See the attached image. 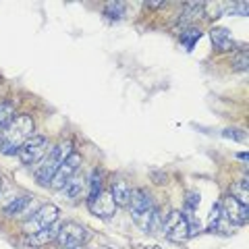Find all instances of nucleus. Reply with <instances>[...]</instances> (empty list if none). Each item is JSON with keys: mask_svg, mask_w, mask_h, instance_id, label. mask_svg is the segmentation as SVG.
<instances>
[{"mask_svg": "<svg viewBox=\"0 0 249 249\" xmlns=\"http://www.w3.org/2000/svg\"><path fill=\"white\" fill-rule=\"evenodd\" d=\"M129 212L133 216V220L137 222V227L143 232H152L162 224L160 212L156 208L154 197L145 189H133L129 199Z\"/></svg>", "mask_w": 249, "mask_h": 249, "instance_id": "nucleus-1", "label": "nucleus"}, {"mask_svg": "<svg viewBox=\"0 0 249 249\" xmlns=\"http://www.w3.org/2000/svg\"><path fill=\"white\" fill-rule=\"evenodd\" d=\"M34 135V119L29 114H19L0 135V152L6 156H17L21 145Z\"/></svg>", "mask_w": 249, "mask_h": 249, "instance_id": "nucleus-2", "label": "nucleus"}, {"mask_svg": "<svg viewBox=\"0 0 249 249\" xmlns=\"http://www.w3.org/2000/svg\"><path fill=\"white\" fill-rule=\"evenodd\" d=\"M71 152L73 150H71V143L69 142L54 145L52 150L40 160V166L36 168V181L40 185H50L54 173H56V168L62 164V160H65Z\"/></svg>", "mask_w": 249, "mask_h": 249, "instance_id": "nucleus-3", "label": "nucleus"}, {"mask_svg": "<svg viewBox=\"0 0 249 249\" xmlns=\"http://www.w3.org/2000/svg\"><path fill=\"white\" fill-rule=\"evenodd\" d=\"M58 208L52 206V204H44L31 214L25 222H23V231L31 235V232H37V231H44V229H50L52 224H56L58 220Z\"/></svg>", "mask_w": 249, "mask_h": 249, "instance_id": "nucleus-4", "label": "nucleus"}, {"mask_svg": "<svg viewBox=\"0 0 249 249\" xmlns=\"http://www.w3.org/2000/svg\"><path fill=\"white\" fill-rule=\"evenodd\" d=\"M46 154H48V139L44 135H31L27 142L21 145V150L17 152L19 160L23 164H36V162H40Z\"/></svg>", "mask_w": 249, "mask_h": 249, "instance_id": "nucleus-5", "label": "nucleus"}, {"mask_svg": "<svg viewBox=\"0 0 249 249\" xmlns=\"http://www.w3.org/2000/svg\"><path fill=\"white\" fill-rule=\"evenodd\" d=\"M79 166H81V156L77 152H71L65 160H62V164L56 168V173H54L52 181H50V187L52 189H62V187L79 173Z\"/></svg>", "mask_w": 249, "mask_h": 249, "instance_id": "nucleus-6", "label": "nucleus"}, {"mask_svg": "<svg viewBox=\"0 0 249 249\" xmlns=\"http://www.w3.org/2000/svg\"><path fill=\"white\" fill-rule=\"evenodd\" d=\"M164 232L175 243H185V241L189 239V224H187V218L183 216V212L168 214L166 222H164Z\"/></svg>", "mask_w": 249, "mask_h": 249, "instance_id": "nucleus-7", "label": "nucleus"}, {"mask_svg": "<svg viewBox=\"0 0 249 249\" xmlns=\"http://www.w3.org/2000/svg\"><path fill=\"white\" fill-rule=\"evenodd\" d=\"M89 237V231L81 227L77 222H67L58 229L56 243L58 245H85V241Z\"/></svg>", "mask_w": 249, "mask_h": 249, "instance_id": "nucleus-8", "label": "nucleus"}, {"mask_svg": "<svg viewBox=\"0 0 249 249\" xmlns=\"http://www.w3.org/2000/svg\"><path fill=\"white\" fill-rule=\"evenodd\" d=\"M88 208L93 216H100V218H112L116 212V204L108 189H102L98 196L88 197Z\"/></svg>", "mask_w": 249, "mask_h": 249, "instance_id": "nucleus-9", "label": "nucleus"}, {"mask_svg": "<svg viewBox=\"0 0 249 249\" xmlns=\"http://www.w3.org/2000/svg\"><path fill=\"white\" fill-rule=\"evenodd\" d=\"M220 206L224 210V216H227V220L232 224V227H243V224H247L249 210H247V206L241 204V201H237L235 197L227 196Z\"/></svg>", "mask_w": 249, "mask_h": 249, "instance_id": "nucleus-10", "label": "nucleus"}, {"mask_svg": "<svg viewBox=\"0 0 249 249\" xmlns=\"http://www.w3.org/2000/svg\"><path fill=\"white\" fill-rule=\"evenodd\" d=\"M210 40H212L214 48L218 52H229L232 48H237V44H235V40H232L231 31L224 29V27H214L212 31H210Z\"/></svg>", "mask_w": 249, "mask_h": 249, "instance_id": "nucleus-11", "label": "nucleus"}, {"mask_svg": "<svg viewBox=\"0 0 249 249\" xmlns=\"http://www.w3.org/2000/svg\"><path fill=\"white\" fill-rule=\"evenodd\" d=\"M58 224H52L50 229H44V231H37V232H31V235L25 237V243L31 247H42V245H48L50 241H56L58 235Z\"/></svg>", "mask_w": 249, "mask_h": 249, "instance_id": "nucleus-12", "label": "nucleus"}, {"mask_svg": "<svg viewBox=\"0 0 249 249\" xmlns=\"http://www.w3.org/2000/svg\"><path fill=\"white\" fill-rule=\"evenodd\" d=\"M204 2H191V4H185L183 15L178 19V25L181 27H189L193 23H197L201 17H204Z\"/></svg>", "mask_w": 249, "mask_h": 249, "instance_id": "nucleus-13", "label": "nucleus"}, {"mask_svg": "<svg viewBox=\"0 0 249 249\" xmlns=\"http://www.w3.org/2000/svg\"><path fill=\"white\" fill-rule=\"evenodd\" d=\"M85 185H88V178H85L81 173H77L71 181L62 187V189H65V196L69 199H79L83 193H88V191H85Z\"/></svg>", "mask_w": 249, "mask_h": 249, "instance_id": "nucleus-14", "label": "nucleus"}, {"mask_svg": "<svg viewBox=\"0 0 249 249\" xmlns=\"http://www.w3.org/2000/svg\"><path fill=\"white\" fill-rule=\"evenodd\" d=\"M224 224H229L227 220V216H224V210L220 204H214L212 208V212H210L208 216V231L210 232H224Z\"/></svg>", "mask_w": 249, "mask_h": 249, "instance_id": "nucleus-15", "label": "nucleus"}, {"mask_svg": "<svg viewBox=\"0 0 249 249\" xmlns=\"http://www.w3.org/2000/svg\"><path fill=\"white\" fill-rule=\"evenodd\" d=\"M131 187L123 181V178H116L112 183V189H110V196L114 199L116 206H129V199H131Z\"/></svg>", "mask_w": 249, "mask_h": 249, "instance_id": "nucleus-16", "label": "nucleus"}, {"mask_svg": "<svg viewBox=\"0 0 249 249\" xmlns=\"http://www.w3.org/2000/svg\"><path fill=\"white\" fill-rule=\"evenodd\" d=\"M104 189V175H102V170H93V173H89L88 177V197H93V196H98L100 191Z\"/></svg>", "mask_w": 249, "mask_h": 249, "instance_id": "nucleus-17", "label": "nucleus"}, {"mask_svg": "<svg viewBox=\"0 0 249 249\" xmlns=\"http://www.w3.org/2000/svg\"><path fill=\"white\" fill-rule=\"evenodd\" d=\"M231 197H235L237 201H241L243 206H247L249 201V185H247V177H243V181H237L231 187Z\"/></svg>", "mask_w": 249, "mask_h": 249, "instance_id": "nucleus-18", "label": "nucleus"}, {"mask_svg": "<svg viewBox=\"0 0 249 249\" xmlns=\"http://www.w3.org/2000/svg\"><path fill=\"white\" fill-rule=\"evenodd\" d=\"M29 201H31V197H29V196H19V197H15L13 201H9V204L4 206V214L15 216V214L23 212V210H25V208L29 206Z\"/></svg>", "mask_w": 249, "mask_h": 249, "instance_id": "nucleus-19", "label": "nucleus"}, {"mask_svg": "<svg viewBox=\"0 0 249 249\" xmlns=\"http://www.w3.org/2000/svg\"><path fill=\"white\" fill-rule=\"evenodd\" d=\"M13 119H15L13 106H11L9 102H2V104H0V135L4 133V129L9 127Z\"/></svg>", "mask_w": 249, "mask_h": 249, "instance_id": "nucleus-20", "label": "nucleus"}, {"mask_svg": "<svg viewBox=\"0 0 249 249\" xmlns=\"http://www.w3.org/2000/svg\"><path fill=\"white\" fill-rule=\"evenodd\" d=\"M124 13H127V6H124L123 2H108L106 4V15L110 19H123L124 17Z\"/></svg>", "mask_w": 249, "mask_h": 249, "instance_id": "nucleus-21", "label": "nucleus"}, {"mask_svg": "<svg viewBox=\"0 0 249 249\" xmlns=\"http://www.w3.org/2000/svg\"><path fill=\"white\" fill-rule=\"evenodd\" d=\"M199 37H201V31H199L197 27H193V29H187V34H183L181 40H183V44H185V48H187V50H191L193 46H196V42L199 40Z\"/></svg>", "mask_w": 249, "mask_h": 249, "instance_id": "nucleus-22", "label": "nucleus"}, {"mask_svg": "<svg viewBox=\"0 0 249 249\" xmlns=\"http://www.w3.org/2000/svg\"><path fill=\"white\" fill-rule=\"evenodd\" d=\"M222 137L232 139V142H245V139H247V131L245 129H224Z\"/></svg>", "mask_w": 249, "mask_h": 249, "instance_id": "nucleus-23", "label": "nucleus"}, {"mask_svg": "<svg viewBox=\"0 0 249 249\" xmlns=\"http://www.w3.org/2000/svg\"><path fill=\"white\" fill-rule=\"evenodd\" d=\"M232 69L235 71H241V73H245L247 71V50L243 48V52H239L235 58H232Z\"/></svg>", "mask_w": 249, "mask_h": 249, "instance_id": "nucleus-24", "label": "nucleus"}, {"mask_svg": "<svg viewBox=\"0 0 249 249\" xmlns=\"http://www.w3.org/2000/svg\"><path fill=\"white\" fill-rule=\"evenodd\" d=\"M247 2H241V4H232V9H227L224 6V15H243V17H247Z\"/></svg>", "mask_w": 249, "mask_h": 249, "instance_id": "nucleus-25", "label": "nucleus"}, {"mask_svg": "<svg viewBox=\"0 0 249 249\" xmlns=\"http://www.w3.org/2000/svg\"><path fill=\"white\" fill-rule=\"evenodd\" d=\"M58 249H85V245H58Z\"/></svg>", "mask_w": 249, "mask_h": 249, "instance_id": "nucleus-26", "label": "nucleus"}, {"mask_svg": "<svg viewBox=\"0 0 249 249\" xmlns=\"http://www.w3.org/2000/svg\"><path fill=\"white\" fill-rule=\"evenodd\" d=\"M147 6H162V2L158 0V2H156V0H152V2H147Z\"/></svg>", "mask_w": 249, "mask_h": 249, "instance_id": "nucleus-27", "label": "nucleus"}, {"mask_svg": "<svg viewBox=\"0 0 249 249\" xmlns=\"http://www.w3.org/2000/svg\"><path fill=\"white\" fill-rule=\"evenodd\" d=\"M237 158H239V160H243V162H245V160H247V152H243V154H239V156H237Z\"/></svg>", "mask_w": 249, "mask_h": 249, "instance_id": "nucleus-28", "label": "nucleus"}, {"mask_svg": "<svg viewBox=\"0 0 249 249\" xmlns=\"http://www.w3.org/2000/svg\"><path fill=\"white\" fill-rule=\"evenodd\" d=\"M0 189H2V177H0Z\"/></svg>", "mask_w": 249, "mask_h": 249, "instance_id": "nucleus-29", "label": "nucleus"}, {"mask_svg": "<svg viewBox=\"0 0 249 249\" xmlns=\"http://www.w3.org/2000/svg\"><path fill=\"white\" fill-rule=\"evenodd\" d=\"M150 249H160V247H150Z\"/></svg>", "mask_w": 249, "mask_h": 249, "instance_id": "nucleus-30", "label": "nucleus"}]
</instances>
